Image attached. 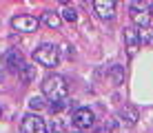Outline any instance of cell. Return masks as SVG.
Segmentation results:
<instances>
[{
	"mask_svg": "<svg viewBox=\"0 0 153 133\" xmlns=\"http://www.w3.org/2000/svg\"><path fill=\"white\" fill-rule=\"evenodd\" d=\"M73 126H76L78 131H84V129H91L93 126V111L87 109V106H82V109H78L76 113H73Z\"/></svg>",
	"mask_w": 153,
	"mask_h": 133,
	"instance_id": "cell-5",
	"label": "cell"
},
{
	"mask_svg": "<svg viewBox=\"0 0 153 133\" xmlns=\"http://www.w3.org/2000/svg\"><path fill=\"white\" fill-rule=\"evenodd\" d=\"M40 22L45 27H49V29H58V27L62 25V18H60V13H56V11H45L42 18H40Z\"/></svg>",
	"mask_w": 153,
	"mask_h": 133,
	"instance_id": "cell-10",
	"label": "cell"
},
{
	"mask_svg": "<svg viewBox=\"0 0 153 133\" xmlns=\"http://www.w3.org/2000/svg\"><path fill=\"white\" fill-rule=\"evenodd\" d=\"M129 16H131V20L135 22V27H138V29H146V27H149V22H151V13L146 11L144 7H140L138 2L131 4Z\"/></svg>",
	"mask_w": 153,
	"mask_h": 133,
	"instance_id": "cell-6",
	"label": "cell"
},
{
	"mask_svg": "<svg viewBox=\"0 0 153 133\" xmlns=\"http://www.w3.org/2000/svg\"><path fill=\"white\" fill-rule=\"evenodd\" d=\"M29 106H31L33 111H40V109H45V100L36 95V98H31V100H29Z\"/></svg>",
	"mask_w": 153,
	"mask_h": 133,
	"instance_id": "cell-17",
	"label": "cell"
},
{
	"mask_svg": "<svg viewBox=\"0 0 153 133\" xmlns=\"http://www.w3.org/2000/svg\"><path fill=\"white\" fill-rule=\"evenodd\" d=\"M122 78H124V71H122V67H111V82L113 84H120L122 82Z\"/></svg>",
	"mask_w": 153,
	"mask_h": 133,
	"instance_id": "cell-16",
	"label": "cell"
},
{
	"mask_svg": "<svg viewBox=\"0 0 153 133\" xmlns=\"http://www.w3.org/2000/svg\"><path fill=\"white\" fill-rule=\"evenodd\" d=\"M93 9L102 20H113L115 18V0H96Z\"/></svg>",
	"mask_w": 153,
	"mask_h": 133,
	"instance_id": "cell-9",
	"label": "cell"
},
{
	"mask_svg": "<svg viewBox=\"0 0 153 133\" xmlns=\"http://www.w3.org/2000/svg\"><path fill=\"white\" fill-rule=\"evenodd\" d=\"M4 67H7L9 71H13V73H20L22 67H25L22 53H20L18 49H9L7 53H4Z\"/></svg>",
	"mask_w": 153,
	"mask_h": 133,
	"instance_id": "cell-8",
	"label": "cell"
},
{
	"mask_svg": "<svg viewBox=\"0 0 153 133\" xmlns=\"http://www.w3.org/2000/svg\"><path fill=\"white\" fill-rule=\"evenodd\" d=\"M146 9H149V11H153V2H149V4H146Z\"/></svg>",
	"mask_w": 153,
	"mask_h": 133,
	"instance_id": "cell-18",
	"label": "cell"
},
{
	"mask_svg": "<svg viewBox=\"0 0 153 133\" xmlns=\"http://www.w3.org/2000/svg\"><path fill=\"white\" fill-rule=\"evenodd\" d=\"M60 18H62V20H67V22H71V25H76V22H78V13H76V9L67 7V4L60 9Z\"/></svg>",
	"mask_w": 153,
	"mask_h": 133,
	"instance_id": "cell-13",
	"label": "cell"
},
{
	"mask_svg": "<svg viewBox=\"0 0 153 133\" xmlns=\"http://www.w3.org/2000/svg\"><path fill=\"white\" fill-rule=\"evenodd\" d=\"M22 133H49V131H47V124L40 115L29 113L22 118Z\"/></svg>",
	"mask_w": 153,
	"mask_h": 133,
	"instance_id": "cell-4",
	"label": "cell"
},
{
	"mask_svg": "<svg viewBox=\"0 0 153 133\" xmlns=\"http://www.w3.org/2000/svg\"><path fill=\"white\" fill-rule=\"evenodd\" d=\"M140 31V45H153V31L146 27V29H138Z\"/></svg>",
	"mask_w": 153,
	"mask_h": 133,
	"instance_id": "cell-15",
	"label": "cell"
},
{
	"mask_svg": "<svg viewBox=\"0 0 153 133\" xmlns=\"http://www.w3.org/2000/svg\"><path fill=\"white\" fill-rule=\"evenodd\" d=\"M107 131L109 133H129V126H124V122L120 118H111V120H107Z\"/></svg>",
	"mask_w": 153,
	"mask_h": 133,
	"instance_id": "cell-12",
	"label": "cell"
},
{
	"mask_svg": "<svg viewBox=\"0 0 153 133\" xmlns=\"http://www.w3.org/2000/svg\"><path fill=\"white\" fill-rule=\"evenodd\" d=\"M11 27L16 31H22V33H31L40 27V20L36 16H16L11 20Z\"/></svg>",
	"mask_w": 153,
	"mask_h": 133,
	"instance_id": "cell-3",
	"label": "cell"
},
{
	"mask_svg": "<svg viewBox=\"0 0 153 133\" xmlns=\"http://www.w3.org/2000/svg\"><path fill=\"white\" fill-rule=\"evenodd\" d=\"M42 93H45L47 100H51V102H65L67 95H69V84H67V80L62 76H47L45 82H42Z\"/></svg>",
	"mask_w": 153,
	"mask_h": 133,
	"instance_id": "cell-1",
	"label": "cell"
},
{
	"mask_svg": "<svg viewBox=\"0 0 153 133\" xmlns=\"http://www.w3.org/2000/svg\"><path fill=\"white\" fill-rule=\"evenodd\" d=\"M73 133H84V131H73Z\"/></svg>",
	"mask_w": 153,
	"mask_h": 133,
	"instance_id": "cell-20",
	"label": "cell"
},
{
	"mask_svg": "<svg viewBox=\"0 0 153 133\" xmlns=\"http://www.w3.org/2000/svg\"><path fill=\"white\" fill-rule=\"evenodd\" d=\"M0 82H2V71H0Z\"/></svg>",
	"mask_w": 153,
	"mask_h": 133,
	"instance_id": "cell-19",
	"label": "cell"
},
{
	"mask_svg": "<svg viewBox=\"0 0 153 133\" xmlns=\"http://www.w3.org/2000/svg\"><path fill=\"white\" fill-rule=\"evenodd\" d=\"M124 42H126V51H129V58H133L140 49V31L138 27H126L124 29Z\"/></svg>",
	"mask_w": 153,
	"mask_h": 133,
	"instance_id": "cell-7",
	"label": "cell"
},
{
	"mask_svg": "<svg viewBox=\"0 0 153 133\" xmlns=\"http://www.w3.org/2000/svg\"><path fill=\"white\" fill-rule=\"evenodd\" d=\"M18 76H20V80H22V82H31V80L36 78V67L25 65V67H22V71H20Z\"/></svg>",
	"mask_w": 153,
	"mask_h": 133,
	"instance_id": "cell-14",
	"label": "cell"
},
{
	"mask_svg": "<svg viewBox=\"0 0 153 133\" xmlns=\"http://www.w3.org/2000/svg\"><path fill=\"white\" fill-rule=\"evenodd\" d=\"M118 118L122 122H126V126H133L135 122H138V111H135L133 106H124V109H120Z\"/></svg>",
	"mask_w": 153,
	"mask_h": 133,
	"instance_id": "cell-11",
	"label": "cell"
},
{
	"mask_svg": "<svg viewBox=\"0 0 153 133\" xmlns=\"http://www.w3.org/2000/svg\"><path fill=\"white\" fill-rule=\"evenodd\" d=\"M33 60L42 67H56L58 60H60V53H58V47L53 45H40L38 49L33 51Z\"/></svg>",
	"mask_w": 153,
	"mask_h": 133,
	"instance_id": "cell-2",
	"label": "cell"
}]
</instances>
